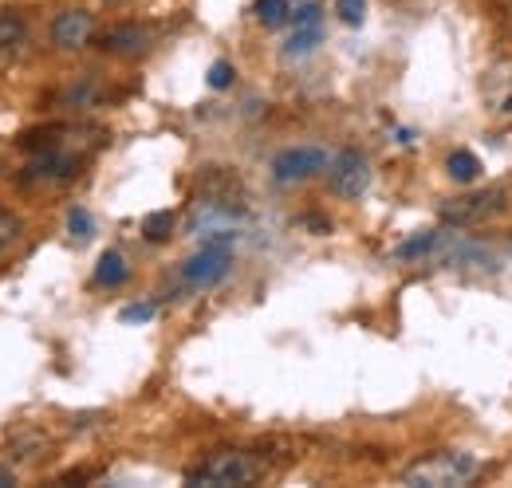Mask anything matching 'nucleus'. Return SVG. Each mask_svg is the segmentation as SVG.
Instances as JSON below:
<instances>
[{
	"label": "nucleus",
	"instance_id": "dca6fc26",
	"mask_svg": "<svg viewBox=\"0 0 512 488\" xmlns=\"http://www.w3.org/2000/svg\"><path fill=\"white\" fill-rule=\"evenodd\" d=\"M174 213L170 209H158V213H150L146 221H142V237L146 241H154V244H162V241H170V233H174Z\"/></svg>",
	"mask_w": 512,
	"mask_h": 488
},
{
	"label": "nucleus",
	"instance_id": "6ab92c4d",
	"mask_svg": "<svg viewBox=\"0 0 512 488\" xmlns=\"http://www.w3.org/2000/svg\"><path fill=\"white\" fill-rule=\"evenodd\" d=\"M335 16L347 24V28H359L367 20V0H335Z\"/></svg>",
	"mask_w": 512,
	"mask_h": 488
},
{
	"label": "nucleus",
	"instance_id": "ddd939ff",
	"mask_svg": "<svg viewBox=\"0 0 512 488\" xmlns=\"http://www.w3.org/2000/svg\"><path fill=\"white\" fill-rule=\"evenodd\" d=\"M446 174L457 185H473L481 178V158H477L473 150H453L446 158Z\"/></svg>",
	"mask_w": 512,
	"mask_h": 488
},
{
	"label": "nucleus",
	"instance_id": "9b49d317",
	"mask_svg": "<svg viewBox=\"0 0 512 488\" xmlns=\"http://www.w3.org/2000/svg\"><path fill=\"white\" fill-rule=\"evenodd\" d=\"M127 280H130L127 256H123L119 248H107V252L99 256V264H95V284H99V288H123Z\"/></svg>",
	"mask_w": 512,
	"mask_h": 488
},
{
	"label": "nucleus",
	"instance_id": "423d86ee",
	"mask_svg": "<svg viewBox=\"0 0 512 488\" xmlns=\"http://www.w3.org/2000/svg\"><path fill=\"white\" fill-rule=\"evenodd\" d=\"M95 40V16L87 8H64L56 20H52V44L60 52H79Z\"/></svg>",
	"mask_w": 512,
	"mask_h": 488
},
{
	"label": "nucleus",
	"instance_id": "a211bd4d",
	"mask_svg": "<svg viewBox=\"0 0 512 488\" xmlns=\"http://www.w3.org/2000/svg\"><path fill=\"white\" fill-rule=\"evenodd\" d=\"M20 233H24V221H20L12 209H4V205H0V252L20 241Z\"/></svg>",
	"mask_w": 512,
	"mask_h": 488
},
{
	"label": "nucleus",
	"instance_id": "20e7f679",
	"mask_svg": "<svg viewBox=\"0 0 512 488\" xmlns=\"http://www.w3.org/2000/svg\"><path fill=\"white\" fill-rule=\"evenodd\" d=\"M327 166H331V154L323 146H288V150H280L272 158V182L304 185L327 174Z\"/></svg>",
	"mask_w": 512,
	"mask_h": 488
},
{
	"label": "nucleus",
	"instance_id": "f8f14e48",
	"mask_svg": "<svg viewBox=\"0 0 512 488\" xmlns=\"http://www.w3.org/2000/svg\"><path fill=\"white\" fill-rule=\"evenodd\" d=\"M24 40H28V24H24V16L12 12V8H0V56H12Z\"/></svg>",
	"mask_w": 512,
	"mask_h": 488
},
{
	"label": "nucleus",
	"instance_id": "0eeeda50",
	"mask_svg": "<svg viewBox=\"0 0 512 488\" xmlns=\"http://www.w3.org/2000/svg\"><path fill=\"white\" fill-rule=\"evenodd\" d=\"M154 44V32L138 20H127V24H115L99 36V48L111 52V56H123V60H134V56H146Z\"/></svg>",
	"mask_w": 512,
	"mask_h": 488
},
{
	"label": "nucleus",
	"instance_id": "aec40b11",
	"mask_svg": "<svg viewBox=\"0 0 512 488\" xmlns=\"http://www.w3.org/2000/svg\"><path fill=\"white\" fill-rule=\"evenodd\" d=\"M233 75H237V71H233V63L217 60L213 67H209V87H213V91H225V87L233 83Z\"/></svg>",
	"mask_w": 512,
	"mask_h": 488
},
{
	"label": "nucleus",
	"instance_id": "1a4fd4ad",
	"mask_svg": "<svg viewBox=\"0 0 512 488\" xmlns=\"http://www.w3.org/2000/svg\"><path fill=\"white\" fill-rule=\"evenodd\" d=\"M457 244L453 233L446 229H426V233H414L410 241H402L394 248V260H426V256H446L449 248Z\"/></svg>",
	"mask_w": 512,
	"mask_h": 488
},
{
	"label": "nucleus",
	"instance_id": "f3484780",
	"mask_svg": "<svg viewBox=\"0 0 512 488\" xmlns=\"http://www.w3.org/2000/svg\"><path fill=\"white\" fill-rule=\"evenodd\" d=\"M67 233H71L75 241H91V237H95V217L75 205V209L67 213Z\"/></svg>",
	"mask_w": 512,
	"mask_h": 488
},
{
	"label": "nucleus",
	"instance_id": "2eb2a0df",
	"mask_svg": "<svg viewBox=\"0 0 512 488\" xmlns=\"http://www.w3.org/2000/svg\"><path fill=\"white\" fill-rule=\"evenodd\" d=\"M256 20L264 24V28H284L288 20H292V8H288V0H256Z\"/></svg>",
	"mask_w": 512,
	"mask_h": 488
},
{
	"label": "nucleus",
	"instance_id": "6e6552de",
	"mask_svg": "<svg viewBox=\"0 0 512 488\" xmlns=\"http://www.w3.org/2000/svg\"><path fill=\"white\" fill-rule=\"evenodd\" d=\"M79 174V158L75 154H64V150H48L40 154L36 162H28V170L20 174V182L36 185V182H67Z\"/></svg>",
	"mask_w": 512,
	"mask_h": 488
},
{
	"label": "nucleus",
	"instance_id": "9d476101",
	"mask_svg": "<svg viewBox=\"0 0 512 488\" xmlns=\"http://www.w3.org/2000/svg\"><path fill=\"white\" fill-rule=\"evenodd\" d=\"M497 209H501V193H473V197H461V205H446L442 217L457 221V225H469V221H481Z\"/></svg>",
	"mask_w": 512,
	"mask_h": 488
},
{
	"label": "nucleus",
	"instance_id": "39448f33",
	"mask_svg": "<svg viewBox=\"0 0 512 488\" xmlns=\"http://www.w3.org/2000/svg\"><path fill=\"white\" fill-rule=\"evenodd\" d=\"M233 272V252L229 244H201V252H193L182 264V284L193 292H209L217 288L225 276Z\"/></svg>",
	"mask_w": 512,
	"mask_h": 488
},
{
	"label": "nucleus",
	"instance_id": "5701e85b",
	"mask_svg": "<svg viewBox=\"0 0 512 488\" xmlns=\"http://www.w3.org/2000/svg\"><path fill=\"white\" fill-rule=\"evenodd\" d=\"M8 485H16V473H12V469H0V488H8Z\"/></svg>",
	"mask_w": 512,
	"mask_h": 488
},
{
	"label": "nucleus",
	"instance_id": "412c9836",
	"mask_svg": "<svg viewBox=\"0 0 512 488\" xmlns=\"http://www.w3.org/2000/svg\"><path fill=\"white\" fill-rule=\"evenodd\" d=\"M292 20H296V28H304V24H320L323 8L320 4H300V8L292 12Z\"/></svg>",
	"mask_w": 512,
	"mask_h": 488
},
{
	"label": "nucleus",
	"instance_id": "4be33fe9",
	"mask_svg": "<svg viewBox=\"0 0 512 488\" xmlns=\"http://www.w3.org/2000/svg\"><path fill=\"white\" fill-rule=\"evenodd\" d=\"M119 319H123V323H146V319H154V304H130V307H123Z\"/></svg>",
	"mask_w": 512,
	"mask_h": 488
},
{
	"label": "nucleus",
	"instance_id": "f257e3e1",
	"mask_svg": "<svg viewBox=\"0 0 512 488\" xmlns=\"http://www.w3.org/2000/svg\"><path fill=\"white\" fill-rule=\"evenodd\" d=\"M264 477V461H256L253 453L245 449H221L213 457H205L201 465L190 469V485L201 488H241V485H256Z\"/></svg>",
	"mask_w": 512,
	"mask_h": 488
},
{
	"label": "nucleus",
	"instance_id": "4468645a",
	"mask_svg": "<svg viewBox=\"0 0 512 488\" xmlns=\"http://www.w3.org/2000/svg\"><path fill=\"white\" fill-rule=\"evenodd\" d=\"M320 44H323V28H320V24H304V28H296V32L288 36V44H284V56H288V60H300V56H312Z\"/></svg>",
	"mask_w": 512,
	"mask_h": 488
},
{
	"label": "nucleus",
	"instance_id": "7ed1b4c3",
	"mask_svg": "<svg viewBox=\"0 0 512 488\" xmlns=\"http://www.w3.org/2000/svg\"><path fill=\"white\" fill-rule=\"evenodd\" d=\"M371 185V162L363 150L347 146L339 154H331V166H327V189L343 201H359Z\"/></svg>",
	"mask_w": 512,
	"mask_h": 488
},
{
	"label": "nucleus",
	"instance_id": "b1692460",
	"mask_svg": "<svg viewBox=\"0 0 512 488\" xmlns=\"http://www.w3.org/2000/svg\"><path fill=\"white\" fill-rule=\"evenodd\" d=\"M107 4H123V0H107Z\"/></svg>",
	"mask_w": 512,
	"mask_h": 488
},
{
	"label": "nucleus",
	"instance_id": "f03ea898",
	"mask_svg": "<svg viewBox=\"0 0 512 488\" xmlns=\"http://www.w3.org/2000/svg\"><path fill=\"white\" fill-rule=\"evenodd\" d=\"M477 457L473 453H461V449H446V453H434L418 465H410L402 473V485L410 488H453V485H465L477 477Z\"/></svg>",
	"mask_w": 512,
	"mask_h": 488
}]
</instances>
